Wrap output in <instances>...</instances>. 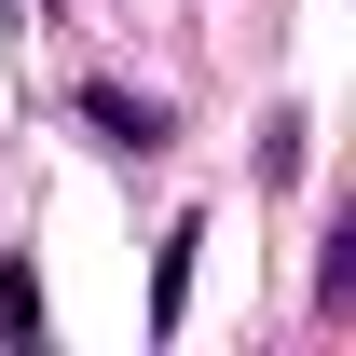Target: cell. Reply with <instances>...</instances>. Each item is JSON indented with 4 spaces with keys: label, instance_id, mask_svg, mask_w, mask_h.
Segmentation results:
<instances>
[{
    "label": "cell",
    "instance_id": "cell-1",
    "mask_svg": "<svg viewBox=\"0 0 356 356\" xmlns=\"http://www.w3.org/2000/svg\"><path fill=\"white\" fill-rule=\"evenodd\" d=\"M83 124L110 137V151H165L178 110H165V96H137V83H83Z\"/></svg>",
    "mask_w": 356,
    "mask_h": 356
},
{
    "label": "cell",
    "instance_id": "cell-2",
    "mask_svg": "<svg viewBox=\"0 0 356 356\" xmlns=\"http://www.w3.org/2000/svg\"><path fill=\"white\" fill-rule=\"evenodd\" d=\"M192 247H206V220L165 233V261H151V329H178V302H192Z\"/></svg>",
    "mask_w": 356,
    "mask_h": 356
},
{
    "label": "cell",
    "instance_id": "cell-3",
    "mask_svg": "<svg viewBox=\"0 0 356 356\" xmlns=\"http://www.w3.org/2000/svg\"><path fill=\"white\" fill-rule=\"evenodd\" d=\"M0 329H14V343H28V356H42V274H28V261H14V274H0Z\"/></svg>",
    "mask_w": 356,
    "mask_h": 356
},
{
    "label": "cell",
    "instance_id": "cell-4",
    "mask_svg": "<svg viewBox=\"0 0 356 356\" xmlns=\"http://www.w3.org/2000/svg\"><path fill=\"white\" fill-rule=\"evenodd\" d=\"M302 151H315V124H302V110H274V137H261V178H302Z\"/></svg>",
    "mask_w": 356,
    "mask_h": 356
}]
</instances>
